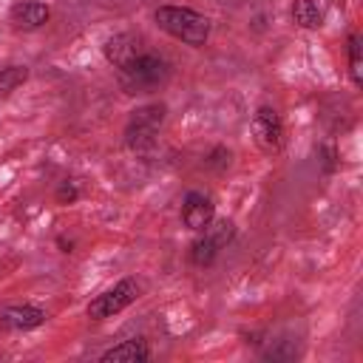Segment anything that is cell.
<instances>
[{
  "label": "cell",
  "instance_id": "6da1fadb",
  "mask_svg": "<svg viewBox=\"0 0 363 363\" xmlns=\"http://www.w3.org/2000/svg\"><path fill=\"white\" fill-rule=\"evenodd\" d=\"M116 74H119V85L128 94H150L170 79V62L162 54L147 51L142 43L125 62L116 65Z\"/></svg>",
  "mask_w": 363,
  "mask_h": 363
},
{
  "label": "cell",
  "instance_id": "7a4b0ae2",
  "mask_svg": "<svg viewBox=\"0 0 363 363\" xmlns=\"http://www.w3.org/2000/svg\"><path fill=\"white\" fill-rule=\"evenodd\" d=\"M156 26L167 31L170 37L187 43V45H204L210 37V20L193 9L184 6H159L156 9Z\"/></svg>",
  "mask_w": 363,
  "mask_h": 363
},
{
  "label": "cell",
  "instance_id": "3957f363",
  "mask_svg": "<svg viewBox=\"0 0 363 363\" xmlns=\"http://www.w3.org/2000/svg\"><path fill=\"white\" fill-rule=\"evenodd\" d=\"M164 122V105L162 102H153V105H142L130 113L128 119V128H125V142L130 150L136 153H145L156 145V136H159V128Z\"/></svg>",
  "mask_w": 363,
  "mask_h": 363
},
{
  "label": "cell",
  "instance_id": "277c9868",
  "mask_svg": "<svg viewBox=\"0 0 363 363\" xmlns=\"http://www.w3.org/2000/svg\"><path fill=\"white\" fill-rule=\"evenodd\" d=\"M233 235H235L233 221H227V218H221V221H210V224L204 227V235L193 241V250H190L193 264H196V267H207V264H213L216 255H218V250L227 247V244L233 241Z\"/></svg>",
  "mask_w": 363,
  "mask_h": 363
},
{
  "label": "cell",
  "instance_id": "5b68a950",
  "mask_svg": "<svg viewBox=\"0 0 363 363\" xmlns=\"http://www.w3.org/2000/svg\"><path fill=\"white\" fill-rule=\"evenodd\" d=\"M136 298H139V284H136L133 278H125V281H119L113 289L96 295V298L88 303V315H91L94 320L111 318V315L122 312L125 306H130Z\"/></svg>",
  "mask_w": 363,
  "mask_h": 363
},
{
  "label": "cell",
  "instance_id": "8992f818",
  "mask_svg": "<svg viewBox=\"0 0 363 363\" xmlns=\"http://www.w3.org/2000/svg\"><path fill=\"white\" fill-rule=\"evenodd\" d=\"M252 133H255L258 147L267 150V153H275L284 145V125H281V116L272 108H258L255 111V116H252Z\"/></svg>",
  "mask_w": 363,
  "mask_h": 363
},
{
  "label": "cell",
  "instance_id": "52a82bcc",
  "mask_svg": "<svg viewBox=\"0 0 363 363\" xmlns=\"http://www.w3.org/2000/svg\"><path fill=\"white\" fill-rule=\"evenodd\" d=\"M213 199L207 193H199V190H190L182 201V221L190 227V230H204L210 221H213Z\"/></svg>",
  "mask_w": 363,
  "mask_h": 363
},
{
  "label": "cell",
  "instance_id": "ba28073f",
  "mask_svg": "<svg viewBox=\"0 0 363 363\" xmlns=\"http://www.w3.org/2000/svg\"><path fill=\"white\" fill-rule=\"evenodd\" d=\"M48 17H51L48 6H43V3H37V0H20V3L11 6V23H14L17 28H26V31L45 26Z\"/></svg>",
  "mask_w": 363,
  "mask_h": 363
},
{
  "label": "cell",
  "instance_id": "9c48e42d",
  "mask_svg": "<svg viewBox=\"0 0 363 363\" xmlns=\"http://www.w3.org/2000/svg\"><path fill=\"white\" fill-rule=\"evenodd\" d=\"M40 323H45V312L43 309H37V306H6V309H0V326L3 329H34V326H40Z\"/></svg>",
  "mask_w": 363,
  "mask_h": 363
},
{
  "label": "cell",
  "instance_id": "30bf717a",
  "mask_svg": "<svg viewBox=\"0 0 363 363\" xmlns=\"http://www.w3.org/2000/svg\"><path fill=\"white\" fill-rule=\"evenodd\" d=\"M147 357H150L147 343L142 337H130V340H122L119 346L108 349L102 354V363H145Z\"/></svg>",
  "mask_w": 363,
  "mask_h": 363
},
{
  "label": "cell",
  "instance_id": "8fae6325",
  "mask_svg": "<svg viewBox=\"0 0 363 363\" xmlns=\"http://www.w3.org/2000/svg\"><path fill=\"white\" fill-rule=\"evenodd\" d=\"M292 20L301 28H318L323 23V11L318 9L315 0H295L292 3Z\"/></svg>",
  "mask_w": 363,
  "mask_h": 363
},
{
  "label": "cell",
  "instance_id": "7c38bea8",
  "mask_svg": "<svg viewBox=\"0 0 363 363\" xmlns=\"http://www.w3.org/2000/svg\"><path fill=\"white\" fill-rule=\"evenodd\" d=\"M28 79V68L26 65H9L0 68V96H9L14 88H20Z\"/></svg>",
  "mask_w": 363,
  "mask_h": 363
},
{
  "label": "cell",
  "instance_id": "4fadbf2b",
  "mask_svg": "<svg viewBox=\"0 0 363 363\" xmlns=\"http://www.w3.org/2000/svg\"><path fill=\"white\" fill-rule=\"evenodd\" d=\"M360 34H352L349 37V71H352V79L354 85H363V60H360Z\"/></svg>",
  "mask_w": 363,
  "mask_h": 363
}]
</instances>
